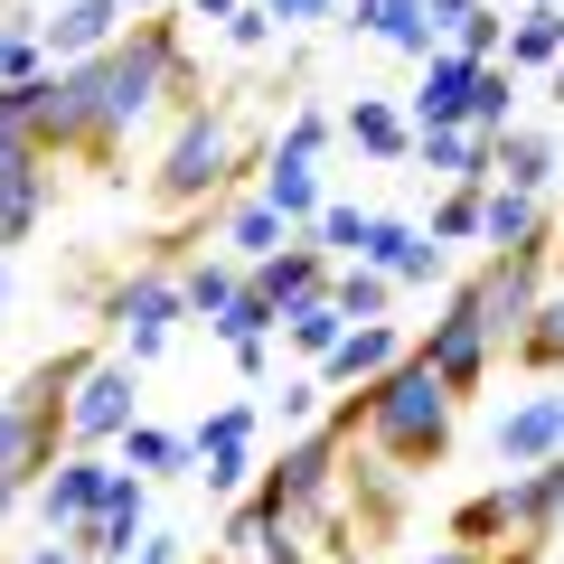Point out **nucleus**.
Here are the masks:
<instances>
[{
	"label": "nucleus",
	"mask_w": 564,
	"mask_h": 564,
	"mask_svg": "<svg viewBox=\"0 0 564 564\" xmlns=\"http://www.w3.org/2000/svg\"><path fill=\"white\" fill-rule=\"evenodd\" d=\"M329 433L339 443H358L367 462H386L395 480H423V470H443L452 462V433H462V404L443 395V377L404 348L395 367H386L377 386H358V395H339L329 404Z\"/></svg>",
	"instance_id": "1"
},
{
	"label": "nucleus",
	"mask_w": 564,
	"mask_h": 564,
	"mask_svg": "<svg viewBox=\"0 0 564 564\" xmlns=\"http://www.w3.org/2000/svg\"><path fill=\"white\" fill-rule=\"evenodd\" d=\"M245 170H273L254 132H245V95H207V113H188L151 161V207L161 217H198L217 198H245Z\"/></svg>",
	"instance_id": "2"
},
{
	"label": "nucleus",
	"mask_w": 564,
	"mask_h": 564,
	"mask_svg": "<svg viewBox=\"0 0 564 564\" xmlns=\"http://www.w3.org/2000/svg\"><path fill=\"white\" fill-rule=\"evenodd\" d=\"M339 462H348V443L329 433V423L292 433V443H282L273 462L254 470V489H245L254 527H263V536H321L329 499H339Z\"/></svg>",
	"instance_id": "3"
},
{
	"label": "nucleus",
	"mask_w": 564,
	"mask_h": 564,
	"mask_svg": "<svg viewBox=\"0 0 564 564\" xmlns=\"http://www.w3.org/2000/svg\"><path fill=\"white\" fill-rule=\"evenodd\" d=\"M555 236L564 226H545V236H527V245H499V254H480L462 282H452V302L470 311V321L489 329V348L508 358V339L527 329V311L545 302V263H555Z\"/></svg>",
	"instance_id": "4"
},
{
	"label": "nucleus",
	"mask_w": 564,
	"mask_h": 564,
	"mask_svg": "<svg viewBox=\"0 0 564 564\" xmlns=\"http://www.w3.org/2000/svg\"><path fill=\"white\" fill-rule=\"evenodd\" d=\"M180 321H188L180 273H161V263H132V273H122V292L104 302V339H113L122 358H151V348H161Z\"/></svg>",
	"instance_id": "5"
},
{
	"label": "nucleus",
	"mask_w": 564,
	"mask_h": 564,
	"mask_svg": "<svg viewBox=\"0 0 564 564\" xmlns=\"http://www.w3.org/2000/svg\"><path fill=\"white\" fill-rule=\"evenodd\" d=\"M132 404H141V358H122V348H104L95 377L76 386V414H66V452H104L132 433Z\"/></svg>",
	"instance_id": "6"
},
{
	"label": "nucleus",
	"mask_w": 564,
	"mask_h": 564,
	"mask_svg": "<svg viewBox=\"0 0 564 564\" xmlns=\"http://www.w3.org/2000/svg\"><path fill=\"white\" fill-rule=\"evenodd\" d=\"M414 358L433 367V377H443V395H452V404L489 395V377H499V348H489V329L470 321L462 302H443V321H433V329L414 339Z\"/></svg>",
	"instance_id": "7"
},
{
	"label": "nucleus",
	"mask_w": 564,
	"mask_h": 564,
	"mask_svg": "<svg viewBox=\"0 0 564 564\" xmlns=\"http://www.w3.org/2000/svg\"><path fill=\"white\" fill-rule=\"evenodd\" d=\"M104 489H113V462H104V452H66V462L39 480V499H29V508L47 518V536H76V527L104 508Z\"/></svg>",
	"instance_id": "8"
},
{
	"label": "nucleus",
	"mask_w": 564,
	"mask_h": 564,
	"mask_svg": "<svg viewBox=\"0 0 564 564\" xmlns=\"http://www.w3.org/2000/svg\"><path fill=\"white\" fill-rule=\"evenodd\" d=\"M188 452L207 462V489L245 499V489H254V404H226V414H207L198 433H188Z\"/></svg>",
	"instance_id": "9"
},
{
	"label": "nucleus",
	"mask_w": 564,
	"mask_h": 564,
	"mask_svg": "<svg viewBox=\"0 0 564 564\" xmlns=\"http://www.w3.org/2000/svg\"><path fill=\"white\" fill-rule=\"evenodd\" d=\"M555 170H564V151H555L545 122H508V132L489 141V188H508V198H545Z\"/></svg>",
	"instance_id": "10"
},
{
	"label": "nucleus",
	"mask_w": 564,
	"mask_h": 564,
	"mask_svg": "<svg viewBox=\"0 0 564 564\" xmlns=\"http://www.w3.org/2000/svg\"><path fill=\"white\" fill-rule=\"evenodd\" d=\"M508 536L518 545H564V452L536 470H508Z\"/></svg>",
	"instance_id": "11"
},
{
	"label": "nucleus",
	"mask_w": 564,
	"mask_h": 564,
	"mask_svg": "<svg viewBox=\"0 0 564 564\" xmlns=\"http://www.w3.org/2000/svg\"><path fill=\"white\" fill-rule=\"evenodd\" d=\"M141 518H151V480H141V470H113V489H104V508L76 527V545L95 564H122L141 545Z\"/></svg>",
	"instance_id": "12"
},
{
	"label": "nucleus",
	"mask_w": 564,
	"mask_h": 564,
	"mask_svg": "<svg viewBox=\"0 0 564 564\" xmlns=\"http://www.w3.org/2000/svg\"><path fill=\"white\" fill-rule=\"evenodd\" d=\"M329 273H339V263H329V254H321V236L302 226V236L282 245V254H263L245 282H254V292H263L273 311H302V302H321V292H329Z\"/></svg>",
	"instance_id": "13"
},
{
	"label": "nucleus",
	"mask_w": 564,
	"mask_h": 564,
	"mask_svg": "<svg viewBox=\"0 0 564 564\" xmlns=\"http://www.w3.org/2000/svg\"><path fill=\"white\" fill-rule=\"evenodd\" d=\"M564 452V395H527L499 414V470H536Z\"/></svg>",
	"instance_id": "14"
},
{
	"label": "nucleus",
	"mask_w": 564,
	"mask_h": 564,
	"mask_svg": "<svg viewBox=\"0 0 564 564\" xmlns=\"http://www.w3.org/2000/svg\"><path fill=\"white\" fill-rule=\"evenodd\" d=\"M404 348H414V339H404V329H395V321H358V329H348V339H339V348H329V358H321V367H311V377H321V386H377V377H386V367H395V358H404Z\"/></svg>",
	"instance_id": "15"
},
{
	"label": "nucleus",
	"mask_w": 564,
	"mask_h": 564,
	"mask_svg": "<svg viewBox=\"0 0 564 564\" xmlns=\"http://www.w3.org/2000/svg\"><path fill=\"white\" fill-rule=\"evenodd\" d=\"M39 39H47V57H57V66H85V57H104V47L122 39V0H66Z\"/></svg>",
	"instance_id": "16"
},
{
	"label": "nucleus",
	"mask_w": 564,
	"mask_h": 564,
	"mask_svg": "<svg viewBox=\"0 0 564 564\" xmlns=\"http://www.w3.org/2000/svg\"><path fill=\"white\" fill-rule=\"evenodd\" d=\"M470 76H480V66H470L462 47H433V57H423V85H414V132H443V122H462Z\"/></svg>",
	"instance_id": "17"
},
{
	"label": "nucleus",
	"mask_w": 564,
	"mask_h": 564,
	"mask_svg": "<svg viewBox=\"0 0 564 564\" xmlns=\"http://www.w3.org/2000/svg\"><path fill=\"white\" fill-rule=\"evenodd\" d=\"M499 367H518V377H564V292H545V302L527 311V329L508 339Z\"/></svg>",
	"instance_id": "18"
},
{
	"label": "nucleus",
	"mask_w": 564,
	"mask_h": 564,
	"mask_svg": "<svg viewBox=\"0 0 564 564\" xmlns=\"http://www.w3.org/2000/svg\"><path fill=\"white\" fill-rule=\"evenodd\" d=\"M47 207H57V170H20V180H0V254H20V245L47 226Z\"/></svg>",
	"instance_id": "19"
},
{
	"label": "nucleus",
	"mask_w": 564,
	"mask_h": 564,
	"mask_svg": "<svg viewBox=\"0 0 564 564\" xmlns=\"http://www.w3.org/2000/svg\"><path fill=\"white\" fill-rule=\"evenodd\" d=\"M217 236L236 245V263L254 273L263 254H282V245H292V226H282L273 207H263V188H254V198H226V226H217Z\"/></svg>",
	"instance_id": "20"
},
{
	"label": "nucleus",
	"mask_w": 564,
	"mask_h": 564,
	"mask_svg": "<svg viewBox=\"0 0 564 564\" xmlns=\"http://www.w3.org/2000/svg\"><path fill=\"white\" fill-rule=\"evenodd\" d=\"M443 536H452V545H470V555H499V545H518V536H508V489H499V480L470 489V499L443 518Z\"/></svg>",
	"instance_id": "21"
},
{
	"label": "nucleus",
	"mask_w": 564,
	"mask_h": 564,
	"mask_svg": "<svg viewBox=\"0 0 564 564\" xmlns=\"http://www.w3.org/2000/svg\"><path fill=\"white\" fill-rule=\"evenodd\" d=\"M545 226H564L555 198H508V188H489V198H480V245H489V254H499V245L545 236Z\"/></svg>",
	"instance_id": "22"
},
{
	"label": "nucleus",
	"mask_w": 564,
	"mask_h": 564,
	"mask_svg": "<svg viewBox=\"0 0 564 564\" xmlns=\"http://www.w3.org/2000/svg\"><path fill=\"white\" fill-rule=\"evenodd\" d=\"M414 161H423V170H452V180H489V132H470V122L414 132Z\"/></svg>",
	"instance_id": "23"
},
{
	"label": "nucleus",
	"mask_w": 564,
	"mask_h": 564,
	"mask_svg": "<svg viewBox=\"0 0 564 564\" xmlns=\"http://www.w3.org/2000/svg\"><path fill=\"white\" fill-rule=\"evenodd\" d=\"M348 29L395 39L404 57H433V20H423V0H358V20H348Z\"/></svg>",
	"instance_id": "24"
},
{
	"label": "nucleus",
	"mask_w": 564,
	"mask_h": 564,
	"mask_svg": "<svg viewBox=\"0 0 564 564\" xmlns=\"http://www.w3.org/2000/svg\"><path fill=\"white\" fill-rule=\"evenodd\" d=\"M263 207H273V217L302 236V226H321V207H329V198H321V180H311L302 161H273V170H263Z\"/></svg>",
	"instance_id": "25"
},
{
	"label": "nucleus",
	"mask_w": 564,
	"mask_h": 564,
	"mask_svg": "<svg viewBox=\"0 0 564 564\" xmlns=\"http://www.w3.org/2000/svg\"><path fill=\"white\" fill-rule=\"evenodd\" d=\"M245 292V263H226V254H198V263H180V302H188V321H217L226 302Z\"/></svg>",
	"instance_id": "26"
},
{
	"label": "nucleus",
	"mask_w": 564,
	"mask_h": 564,
	"mask_svg": "<svg viewBox=\"0 0 564 564\" xmlns=\"http://www.w3.org/2000/svg\"><path fill=\"white\" fill-rule=\"evenodd\" d=\"M508 66H564V10H555V0L518 10V29H508Z\"/></svg>",
	"instance_id": "27"
},
{
	"label": "nucleus",
	"mask_w": 564,
	"mask_h": 564,
	"mask_svg": "<svg viewBox=\"0 0 564 564\" xmlns=\"http://www.w3.org/2000/svg\"><path fill=\"white\" fill-rule=\"evenodd\" d=\"M329 302H339V321L358 329V321H386V302H395V282H386L377 263H339V273H329Z\"/></svg>",
	"instance_id": "28"
},
{
	"label": "nucleus",
	"mask_w": 564,
	"mask_h": 564,
	"mask_svg": "<svg viewBox=\"0 0 564 564\" xmlns=\"http://www.w3.org/2000/svg\"><path fill=\"white\" fill-rule=\"evenodd\" d=\"M508 104H518V66L499 57V66H480V76H470V104H462V122L499 141V132H508Z\"/></svg>",
	"instance_id": "29"
},
{
	"label": "nucleus",
	"mask_w": 564,
	"mask_h": 564,
	"mask_svg": "<svg viewBox=\"0 0 564 564\" xmlns=\"http://www.w3.org/2000/svg\"><path fill=\"white\" fill-rule=\"evenodd\" d=\"M348 141L377 151V161H414V122H404L395 104H358V113H348Z\"/></svg>",
	"instance_id": "30"
},
{
	"label": "nucleus",
	"mask_w": 564,
	"mask_h": 564,
	"mask_svg": "<svg viewBox=\"0 0 564 564\" xmlns=\"http://www.w3.org/2000/svg\"><path fill=\"white\" fill-rule=\"evenodd\" d=\"M480 198H489V180H452L423 236H433V245H480Z\"/></svg>",
	"instance_id": "31"
},
{
	"label": "nucleus",
	"mask_w": 564,
	"mask_h": 564,
	"mask_svg": "<svg viewBox=\"0 0 564 564\" xmlns=\"http://www.w3.org/2000/svg\"><path fill=\"white\" fill-rule=\"evenodd\" d=\"M282 329H292V348H302L311 367L348 339V321H339V302H329V292H321V302H302V311H282Z\"/></svg>",
	"instance_id": "32"
},
{
	"label": "nucleus",
	"mask_w": 564,
	"mask_h": 564,
	"mask_svg": "<svg viewBox=\"0 0 564 564\" xmlns=\"http://www.w3.org/2000/svg\"><path fill=\"white\" fill-rule=\"evenodd\" d=\"M311 236H321V254L329 263H367V245H377V217H367V207H321V226H311Z\"/></svg>",
	"instance_id": "33"
},
{
	"label": "nucleus",
	"mask_w": 564,
	"mask_h": 564,
	"mask_svg": "<svg viewBox=\"0 0 564 564\" xmlns=\"http://www.w3.org/2000/svg\"><path fill=\"white\" fill-rule=\"evenodd\" d=\"M122 462L151 480V470H180V462H188V443H180V433H151V423H132V433H122Z\"/></svg>",
	"instance_id": "34"
},
{
	"label": "nucleus",
	"mask_w": 564,
	"mask_h": 564,
	"mask_svg": "<svg viewBox=\"0 0 564 564\" xmlns=\"http://www.w3.org/2000/svg\"><path fill=\"white\" fill-rule=\"evenodd\" d=\"M499 39H508V20H499V10H489V0H480V10H470L462 29H452V47H462L470 66H499Z\"/></svg>",
	"instance_id": "35"
},
{
	"label": "nucleus",
	"mask_w": 564,
	"mask_h": 564,
	"mask_svg": "<svg viewBox=\"0 0 564 564\" xmlns=\"http://www.w3.org/2000/svg\"><path fill=\"white\" fill-rule=\"evenodd\" d=\"M321 151H329V113H292V132L273 141V161H302V170L321 161Z\"/></svg>",
	"instance_id": "36"
},
{
	"label": "nucleus",
	"mask_w": 564,
	"mask_h": 564,
	"mask_svg": "<svg viewBox=\"0 0 564 564\" xmlns=\"http://www.w3.org/2000/svg\"><path fill=\"white\" fill-rule=\"evenodd\" d=\"M263 29H273V10H263V0H245L236 20H226V39H236V47H254V39H263Z\"/></svg>",
	"instance_id": "37"
},
{
	"label": "nucleus",
	"mask_w": 564,
	"mask_h": 564,
	"mask_svg": "<svg viewBox=\"0 0 564 564\" xmlns=\"http://www.w3.org/2000/svg\"><path fill=\"white\" fill-rule=\"evenodd\" d=\"M470 10H480V0H423V20H433V39H443V29H462Z\"/></svg>",
	"instance_id": "38"
},
{
	"label": "nucleus",
	"mask_w": 564,
	"mask_h": 564,
	"mask_svg": "<svg viewBox=\"0 0 564 564\" xmlns=\"http://www.w3.org/2000/svg\"><path fill=\"white\" fill-rule=\"evenodd\" d=\"M122 564H188V555H180V536H141V555H122Z\"/></svg>",
	"instance_id": "39"
},
{
	"label": "nucleus",
	"mask_w": 564,
	"mask_h": 564,
	"mask_svg": "<svg viewBox=\"0 0 564 564\" xmlns=\"http://www.w3.org/2000/svg\"><path fill=\"white\" fill-rule=\"evenodd\" d=\"M414 564H489V555H470V545H452V536H443V545H423Z\"/></svg>",
	"instance_id": "40"
},
{
	"label": "nucleus",
	"mask_w": 564,
	"mask_h": 564,
	"mask_svg": "<svg viewBox=\"0 0 564 564\" xmlns=\"http://www.w3.org/2000/svg\"><path fill=\"white\" fill-rule=\"evenodd\" d=\"M29 564H95V555H85V545L66 536V545H47V555H29Z\"/></svg>",
	"instance_id": "41"
},
{
	"label": "nucleus",
	"mask_w": 564,
	"mask_h": 564,
	"mask_svg": "<svg viewBox=\"0 0 564 564\" xmlns=\"http://www.w3.org/2000/svg\"><path fill=\"white\" fill-rule=\"evenodd\" d=\"M188 10H198V20H236V0H188Z\"/></svg>",
	"instance_id": "42"
},
{
	"label": "nucleus",
	"mask_w": 564,
	"mask_h": 564,
	"mask_svg": "<svg viewBox=\"0 0 564 564\" xmlns=\"http://www.w3.org/2000/svg\"><path fill=\"white\" fill-rule=\"evenodd\" d=\"M0 302H10V273H0Z\"/></svg>",
	"instance_id": "43"
},
{
	"label": "nucleus",
	"mask_w": 564,
	"mask_h": 564,
	"mask_svg": "<svg viewBox=\"0 0 564 564\" xmlns=\"http://www.w3.org/2000/svg\"><path fill=\"white\" fill-rule=\"evenodd\" d=\"M555 95H564V66H555Z\"/></svg>",
	"instance_id": "44"
},
{
	"label": "nucleus",
	"mask_w": 564,
	"mask_h": 564,
	"mask_svg": "<svg viewBox=\"0 0 564 564\" xmlns=\"http://www.w3.org/2000/svg\"><path fill=\"white\" fill-rule=\"evenodd\" d=\"M555 217H564V198H555Z\"/></svg>",
	"instance_id": "45"
},
{
	"label": "nucleus",
	"mask_w": 564,
	"mask_h": 564,
	"mask_svg": "<svg viewBox=\"0 0 564 564\" xmlns=\"http://www.w3.org/2000/svg\"><path fill=\"white\" fill-rule=\"evenodd\" d=\"M207 564H226V555H207Z\"/></svg>",
	"instance_id": "46"
},
{
	"label": "nucleus",
	"mask_w": 564,
	"mask_h": 564,
	"mask_svg": "<svg viewBox=\"0 0 564 564\" xmlns=\"http://www.w3.org/2000/svg\"><path fill=\"white\" fill-rule=\"evenodd\" d=\"M527 10H536V0H527Z\"/></svg>",
	"instance_id": "47"
}]
</instances>
